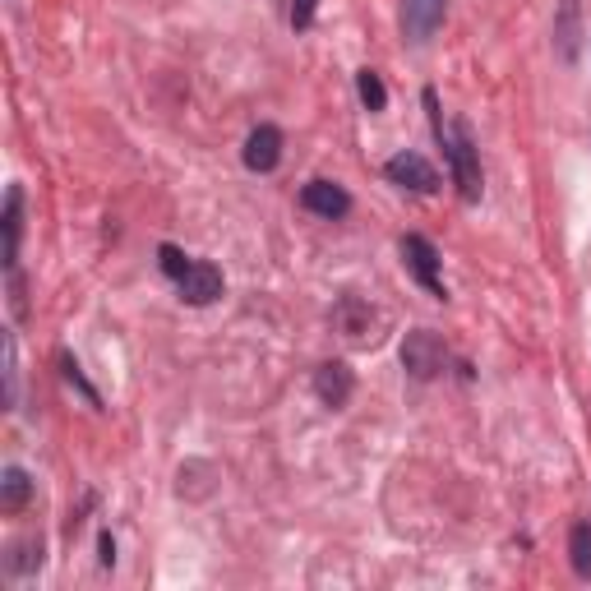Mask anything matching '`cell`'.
<instances>
[{
  "label": "cell",
  "instance_id": "cell-13",
  "mask_svg": "<svg viewBox=\"0 0 591 591\" xmlns=\"http://www.w3.org/2000/svg\"><path fill=\"white\" fill-rule=\"evenodd\" d=\"M356 93H361L365 111H384V107H388V88H384V79H379L374 70H361V74H356Z\"/></svg>",
  "mask_w": 591,
  "mask_h": 591
},
{
  "label": "cell",
  "instance_id": "cell-2",
  "mask_svg": "<svg viewBox=\"0 0 591 591\" xmlns=\"http://www.w3.org/2000/svg\"><path fill=\"white\" fill-rule=\"evenodd\" d=\"M402 365H407L416 379H435V374L444 370V342H439L435 333L416 328V333H407V342H402Z\"/></svg>",
  "mask_w": 591,
  "mask_h": 591
},
{
  "label": "cell",
  "instance_id": "cell-1",
  "mask_svg": "<svg viewBox=\"0 0 591 591\" xmlns=\"http://www.w3.org/2000/svg\"><path fill=\"white\" fill-rule=\"evenodd\" d=\"M425 107H430V116H435V134H439V144H444L448 162H453V181H458L462 199H467V204H476V199H481V167H476V148H471L467 130H462V125H448V130H444V121H439V97H435V88H425Z\"/></svg>",
  "mask_w": 591,
  "mask_h": 591
},
{
  "label": "cell",
  "instance_id": "cell-9",
  "mask_svg": "<svg viewBox=\"0 0 591 591\" xmlns=\"http://www.w3.org/2000/svg\"><path fill=\"white\" fill-rule=\"evenodd\" d=\"M351 388H356V379H351V365H342V361L319 365V374H314V393H319L324 407H347Z\"/></svg>",
  "mask_w": 591,
  "mask_h": 591
},
{
  "label": "cell",
  "instance_id": "cell-15",
  "mask_svg": "<svg viewBox=\"0 0 591 591\" xmlns=\"http://www.w3.org/2000/svg\"><path fill=\"white\" fill-rule=\"evenodd\" d=\"M314 10H319V0H291V24L310 28L314 24Z\"/></svg>",
  "mask_w": 591,
  "mask_h": 591
},
{
  "label": "cell",
  "instance_id": "cell-17",
  "mask_svg": "<svg viewBox=\"0 0 591 591\" xmlns=\"http://www.w3.org/2000/svg\"><path fill=\"white\" fill-rule=\"evenodd\" d=\"M97 550H102V568L116 564V541H111V531H102V541H97Z\"/></svg>",
  "mask_w": 591,
  "mask_h": 591
},
{
  "label": "cell",
  "instance_id": "cell-6",
  "mask_svg": "<svg viewBox=\"0 0 591 591\" xmlns=\"http://www.w3.org/2000/svg\"><path fill=\"white\" fill-rule=\"evenodd\" d=\"M282 162V130L278 125H254L245 139V167L250 171H273Z\"/></svg>",
  "mask_w": 591,
  "mask_h": 591
},
{
  "label": "cell",
  "instance_id": "cell-14",
  "mask_svg": "<svg viewBox=\"0 0 591 591\" xmlns=\"http://www.w3.org/2000/svg\"><path fill=\"white\" fill-rule=\"evenodd\" d=\"M157 264H162V273H167V278H176V282H181L185 273H190V264H194V259H185V254L176 250V245H162V250H157Z\"/></svg>",
  "mask_w": 591,
  "mask_h": 591
},
{
  "label": "cell",
  "instance_id": "cell-16",
  "mask_svg": "<svg viewBox=\"0 0 591 591\" xmlns=\"http://www.w3.org/2000/svg\"><path fill=\"white\" fill-rule=\"evenodd\" d=\"M5 402H14V338L5 333Z\"/></svg>",
  "mask_w": 591,
  "mask_h": 591
},
{
  "label": "cell",
  "instance_id": "cell-11",
  "mask_svg": "<svg viewBox=\"0 0 591 591\" xmlns=\"http://www.w3.org/2000/svg\"><path fill=\"white\" fill-rule=\"evenodd\" d=\"M19 208H24V194H19V185H10V194H5V268L10 273L19 259Z\"/></svg>",
  "mask_w": 591,
  "mask_h": 591
},
{
  "label": "cell",
  "instance_id": "cell-8",
  "mask_svg": "<svg viewBox=\"0 0 591 591\" xmlns=\"http://www.w3.org/2000/svg\"><path fill=\"white\" fill-rule=\"evenodd\" d=\"M181 301H190V305H213L222 296V273L213 264H204V259H194L190 264V273H185L181 282Z\"/></svg>",
  "mask_w": 591,
  "mask_h": 591
},
{
  "label": "cell",
  "instance_id": "cell-5",
  "mask_svg": "<svg viewBox=\"0 0 591 591\" xmlns=\"http://www.w3.org/2000/svg\"><path fill=\"white\" fill-rule=\"evenodd\" d=\"M444 14H448V0H402V33L411 42H425L444 24Z\"/></svg>",
  "mask_w": 591,
  "mask_h": 591
},
{
  "label": "cell",
  "instance_id": "cell-10",
  "mask_svg": "<svg viewBox=\"0 0 591 591\" xmlns=\"http://www.w3.org/2000/svg\"><path fill=\"white\" fill-rule=\"evenodd\" d=\"M28 499H33V481H28L24 467H5L0 471V508L5 513H24Z\"/></svg>",
  "mask_w": 591,
  "mask_h": 591
},
{
  "label": "cell",
  "instance_id": "cell-4",
  "mask_svg": "<svg viewBox=\"0 0 591 591\" xmlns=\"http://www.w3.org/2000/svg\"><path fill=\"white\" fill-rule=\"evenodd\" d=\"M402 254H407V268L421 278V287L444 301L448 291H444V278H439V250L435 245L425 241V236H407V241H402Z\"/></svg>",
  "mask_w": 591,
  "mask_h": 591
},
{
  "label": "cell",
  "instance_id": "cell-12",
  "mask_svg": "<svg viewBox=\"0 0 591 591\" xmlns=\"http://www.w3.org/2000/svg\"><path fill=\"white\" fill-rule=\"evenodd\" d=\"M568 555H573V573H578V578H591V522H578V527H573Z\"/></svg>",
  "mask_w": 591,
  "mask_h": 591
},
{
  "label": "cell",
  "instance_id": "cell-7",
  "mask_svg": "<svg viewBox=\"0 0 591 591\" xmlns=\"http://www.w3.org/2000/svg\"><path fill=\"white\" fill-rule=\"evenodd\" d=\"M301 204L310 208V213H319V218H347L351 213V194L342 190V185H333V181H310L301 190Z\"/></svg>",
  "mask_w": 591,
  "mask_h": 591
},
{
  "label": "cell",
  "instance_id": "cell-3",
  "mask_svg": "<svg viewBox=\"0 0 591 591\" xmlns=\"http://www.w3.org/2000/svg\"><path fill=\"white\" fill-rule=\"evenodd\" d=\"M388 181L393 185H407V190L416 194H435L439 190V171L425 162L421 153H398V157H388Z\"/></svg>",
  "mask_w": 591,
  "mask_h": 591
}]
</instances>
